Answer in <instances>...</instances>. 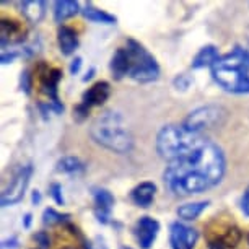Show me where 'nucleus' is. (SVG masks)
Masks as SVG:
<instances>
[{"instance_id":"1","label":"nucleus","mask_w":249,"mask_h":249,"mask_svg":"<svg viewBox=\"0 0 249 249\" xmlns=\"http://www.w3.org/2000/svg\"><path fill=\"white\" fill-rule=\"evenodd\" d=\"M157 152L168 166L164 182L178 196H191L217 186L227 171L223 150L184 125H164L157 135Z\"/></svg>"},{"instance_id":"2","label":"nucleus","mask_w":249,"mask_h":249,"mask_svg":"<svg viewBox=\"0 0 249 249\" xmlns=\"http://www.w3.org/2000/svg\"><path fill=\"white\" fill-rule=\"evenodd\" d=\"M90 135L98 145L119 155L129 153L134 147V137L124 117L116 111H106L93 121Z\"/></svg>"},{"instance_id":"3","label":"nucleus","mask_w":249,"mask_h":249,"mask_svg":"<svg viewBox=\"0 0 249 249\" xmlns=\"http://www.w3.org/2000/svg\"><path fill=\"white\" fill-rule=\"evenodd\" d=\"M212 77L230 93H249V49L234 48L212 65Z\"/></svg>"},{"instance_id":"4","label":"nucleus","mask_w":249,"mask_h":249,"mask_svg":"<svg viewBox=\"0 0 249 249\" xmlns=\"http://www.w3.org/2000/svg\"><path fill=\"white\" fill-rule=\"evenodd\" d=\"M125 51L129 54V77L137 80L140 83L153 82L160 77V65L157 59L143 48L139 41L127 39L125 43Z\"/></svg>"},{"instance_id":"5","label":"nucleus","mask_w":249,"mask_h":249,"mask_svg":"<svg viewBox=\"0 0 249 249\" xmlns=\"http://www.w3.org/2000/svg\"><path fill=\"white\" fill-rule=\"evenodd\" d=\"M225 117H227V111H225L223 107L215 106V105H207L189 112L184 122H182V125H184L187 130L202 134V130L213 129V127H218L220 124H223Z\"/></svg>"},{"instance_id":"6","label":"nucleus","mask_w":249,"mask_h":249,"mask_svg":"<svg viewBox=\"0 0 249 249\" xmlns=\"http://www.w3.org/2000/svg\"><path fill=\"white\" fill-rule=\"evenodd\" d=\"M31 175H33V166H31V164L21 166L20 170L13 175L12 181L8 182V186L2 192V207L15 205L23 199L26 187H28V184H30Z\"/></svg>"},{"instance_id":"7","label":"nucleus","mask_w":249,"mask_h":249,"mask_svg":"<svg viewBox=\"0 0 249 249\" xmlns=\"http://www.w3.org/2000/svg\"><path fill=\"white\" fill-rule=\"evenodd\" d=\"M62 80V70L59 69H51V67H43V72L39 75V83H41V90L46 93L49 98V107L54 112H62L64 106L59 101L57 95V87L59 82Z\"/></svg>"},{"instance_id":"8","label":"nucleus","mask_w":249,"mask_h":249,"mask_svg":"<svg viewBox=\"0 0 249 249\" xmlns=\"http://www.w3.org/2000/svg\"><path fill=\"white\" fill-rule=\"evenodd\" d=\"M199 233L196 228L184 223L175 222L170 225V244L171 249H194Z\"/></svg>"},{"instance_id":"9","label":"nucleus","mask_w":249,"mask_h":249,"mask_svg":"<svg viewBox=\"0 0 249 249\" xmlns=\"http://www.w3.org/2000/svg\"><path fill=\"white\" fill-rule=\"evenodd\" d=\"M160 233V222L153 217H140L134 227V234L137 238L139 246L142 249H150Z\"/></svg>"},{"instance_id":"10","label":"nucleus","mask_w":249,"mask_h":249,"mask_svg":"<svg viewBox=\"0 0 249 249\" xmlns=\"http://www.w3.org/2000/svg\"><path fill=\"white\" fill-rule=\"evenodd\" d=\"M95 199V217L100 223H109L111 222V212L114 207V196L107 189H95L93 192Z\"/></svg>"},{"instance_id":"11","label":"nucleus","mask_w":249,"mask_h":249,"mask_svg":"<svg viewBox=\"0 0 249 249\" xmlns=\"http://www.w3.org/2000/svg\"><path fill=\"white\" fill-rule=\"evenodd\" d=\"M111 95V87L107 82H96L95 85L90 87L88 90L83 93L82 96V103L87 107V109H91L95 106H101L105 105V101H107V98Z\"/></svg>"},{"instance_id":"12","label":"nucleus","mask_w":249,"mask_h":249,"mask_svg":"<svg viewBox=\"0 0 249 249\" xmlns=\"http://www.w3.org/2000/svg\"><path fill=\"white\" fill-rule=\"evenodd\" d=\"M241 231L234 225H218L217 231L212 236H209V241L220 243L223 248H234L241 241Z\"/></svg>"},{"instance_id":"13","label":"nucleus","mask_w":249,"mask_h":249,"mask_svg":"<svg viewBox=\"0 0 249 249\" xmlns=\"http://www.w3.org/2000/svg\"><path fill=\"white\" fill-rule=\"evenodd\" d=\"M155 194H157V184L152 181H143L132 189V192H130V199H132L135 205L147 209V207L152 205Z\"/></svg>"},{"instance_id":"14","label":"nucleus","mask_w":249,"mask_h":249,"mask_svg":"<svg viewBox=\"0 0 249 249\" xmlns=\"http://www.w3.org/2000/svg\"><path fill=\"white\" fill-rule=\"evenodd\" d=\"M0 35H2V46L5 48L7 44L13 43H21L25 39V30L18 21L15 20H7L3 18L0 23Z\"/></svg>"},{"instance_id":"15","label":"nucleus","mask_w":249,"mask_h":249,"mask_svg":"<svg viewBox=\"0 0 249 249\" xmlns=\"http://www.w3.org/2000/svg\"><path fill=\"white\" fill-rule=\"evenodd\" d=\"M57 43L59 49L64 55L73 54L78 48V35L73 28L70 26H60L57 31Z\"/></svg>"},{"instance_id":"16","label":"nucleus","mask_w":249,"mask_h":249,"mask_svg":"<svg viewBox=\"0 0 249 249\" xmlns=\"http://www.w3.org/2000/svg\"><path fill=\"white\" fill-rule=\"evenodd\" d=\"M20 12L30 23H39L46 15V2L43 0H23Z\"/></svg>"},{"instance_id":"17","label":"nucleus","mask_w":249,"mask_h":249,"mask_svg":"<svg viewBox=\"0 0 249 249\" xmlns=\"http://www.w3.org/2000/svg\"><path fill=\"white\" fill-rule=\"evenodd\" d=\"M218 59H220L218 49L213 44H207L194 55V59H192V69H204V67L212 69V65Z\"/></svg>"},{"instance_id":"18","label":"nucleus","mask_w":249,"mask_h":249,"mask_svg":"<svg viewBox=\"0 0 249 249\" xmlns=\"http://www.w3.org/2000/svg\"><path fill=\"white\" fill-rule=\"evenodd\" d=\"M129 69H130V64H129V54L125 48H119L114 53L111 59V73L112 77L116 80H121L124 78L125 75H129Z\"/></svg>"},{"instance_id":"19","label":"nucleus","mask_w":249,"mask_h":249,"mask_svg":"<svg viewBox=\"0 0 249 249\" xmlns=\"http://www.w3.org/2000/svg\"><path fill=\"white\" fill-rule=\"evenodd\" d=\"M78 12L80 5L78 2H73V0H57L54 3V20L57 23H62L67 18H72Z\"/></svg>"},{"instance_id":"20","label":"nucleus","mask_w":249,"mask_h":249,"mask_svg":"<svg viewBox=\"0 0 249 249\" xmlns=\"http://www.w3.org/2000/svg\"><path fill=\"white\" fill-rule=\"evenodd\" d=\"M83 17L87 18L88 21H93V23H103V25H116L117 18L111 13H107L101 8H96L95 5L91 3H87L85 8L82 10Z\"/></svg>"},{"instance_id":"21","label":"nucleus","mask_w":249,"mask_h":249,"mask_svg":"<svg viewBox=\"0 0 249 249\" xmlns=\"http://www.w3.org/2000/svg\"><path fill=\"white\" fill-rule=\"evenodd\" d=\"M210 202L209 200H197V202H189V204H184L178 209V217L182 220H196L199 215L204 212V210L209 207Z\"/></svg>"},{"instance_id":"22","label":"nucleus","mask_w":249,"mask_h":249,"mask_svg":"<svg viewBox=\"0 0 249 249\" xmlns=\"http://www.w3.org/2000/svg\"><path fill=\"white\" fill-rule=\"evenodd\" d=\"M55 170L59 173H67V175H77V173L85 171V163L78 157H64L55 164Z\"/></svg>"},{"instance_id":"23","label":"nucleus","mask_w":249,"mask_h":249,"mask_svg":"<svg viewBox=\"0 0 249 249\" xmlns=\"http://www.w3.org/2000/svg\"><path fill=\"white\" fill-rule=\"evenodd\" d=\"M70 218L69 213H60L54 209H46L43 213V223L49 225V227H54V225H62L67 223Z\"/></svg>"},{"instance_id":"24","label":"nucleus","mask_w":249,"mask_h":249,"mask_svg":"<svg viewBox=\"0 0 249 249\" xmlns=\"http://www.w3.org/2000/svg\"><path fill=\"white\" fill-rule=\"evenodd\" d=\"M33 241L36 243V248L37 249H49L51 248V239H49V234L46 231H37L33 234Z\"/></svg>"},{"instance_id":"25","label":"nucleus","mask_w":249,"mask_h":249,"mask_svg":"<svg viewBox=\"0 0 249 249\" xmlns=\"http://www.w3.org/2000/svg\"><path fill=\"white\" fill-rule=\"evenodd\" d=\"M49 192H51V197L54 199L55 204H59V205L65 204V199H64V194H62V186H60V184H57V182L51 184Z\"/></svg>"},{"instance_id":"26","label":"nucleus","mask_w":249,"mask_h":249,"mask_svg":"<svg viewBox=\"0 0 249 249\" xmlns=\"http://www.w3.org/2000/svg\"><path fill=\"white\" fill-rule=\"evenodd\" d=\"M21 90L26 93V95H30L31 91V75L28 70H25V72L21 73Z\"/></svg>"},{"instance_id":"27","label":"nucleus","mask_w":249,"mask_h":249,"mask_svg":"<svg viewBox=\"0 0 249 249\" xmlns=\"http://www.w3.org/2000/svg\"><path fill=\"white\" fill-rule=\"evenodd\" d=\"M85 249H107V248L105 244V239L98 236V238H95V241H93V243H87Z\"/></svg>"},{"instance_id":"28","label":"nucleus","mask_w":249,"mask_h":249,"mask_svg":"<svg viewBox=\"0 0 249 249\" xmlns=\"http://www.w3.org/2000/svg\"><path fill=\"white\" fill-rule=\"evenodd\" d=\"M82 69V57H75L72 62H70V73L72 75H77Z\"/></svg>"},{"instance_id":"29","label":"nucleus","mask_w":249,"mask_h":249,"mask_svg":"<svg viewBox=\"0 0 249 249\" xmlns=\"http://www.w3.org/2000/svg\"><path fill=\"white\" fill-rule=\"evenodd\" d=\"M241 209H243L244 215H248L249 217V187L246 189V192H244V196L241 199Z\"/></svg>"},{"instance_id":"30","label":"nucleus","mask_w":249,"mask_h":249,"mask_svg":"<svg viewBox=\"0 0 249 249\" xmlns=\"http://www.w3.org/2000/svg\"><path fill=\"white\" fill-rule=\"evenodd\" d=\"M17 57H18V53H15V51H12V53H3L2 54V64H12Z\"/></svg>"},{"instance_id":"31","label":"nucleus","mask_w":249,"mask_h":249,"mask_svg":"<svg viewBox=\"0 0 249 249\" xmlns=\"http://www.w3.org/2000/svg\"><path fill=\"white\" fill-rule=\"evenodd\" d=\"M41 200H43V196H41V192L39 191H33V194H31V202H33V205H39L41 204Z\"/></svg>"},{"instance_id":"32","label":"nucleus","mask_w":249,"mask_h":249,"mask_svg":"<svg viewBox=\"0 0 249 249\" xmlns=\"http://www.w3.org/2000/svg\"><path fill=\"white\" fill-rule=\"evenodd\" d=\"M2 246L3 248H17L18 246V239L13 236V238H10V239H3L2 241Z\"/></svg>"},{"instance_id":"33","label":"nucleus","mask_w":249,"mask_h":249,"mask_svg":"<svg viewBox=\"0 0 249 249\" xmlns=\"http://www.w3.org/2000/svg\"><path fill=\"white\" fill-rule=\"evenodd\" d=\"M30 225H31V213H26L25 218H23V227L30 228Z\"/></svg>"},{"instance_id":"34","label":"nucleus","mask_w":249,"mask_h":249,"mask_svg":"<svg viewBox=\"0 0 249 249\" xmlns=\"http://www.w3.org/2000/svg\"><path fill=\"white\" fill-rule=\"evenodd\" d=\"M209 249H227L223 248L220 243H215V241H209Z\"/></svg>"},{"instance_id":"35","label":"nucleus","mask_w":249,"mask_h":249,"mask_svg":"<svg viewBox=\"0 0 249 249\" xmlns=\"http://www.w3.org/2000/svg\"><path fill=\"white\" fill-rule=\"evenodd\" d=\"M93 75H95V69H90V72H87V77H83V82H88Z\"/></svg>"},{"instance_id":"36","label":"nucleus","mask_w":249,"mask_h":249,"mask_svg":"<svg viewBox=\"0 0 249 249\" xmlns=\"http://www.w3.org/2000/svg\"><path fill=\"white\" fill-rule=\"evenodd\" d=\"M122 249H130V248H122Z\"/></svg>"},{"instance_id":"37","label":"nucleus","mask_w":249,"mask_h":249,"mask_svg":"<svg viewBox=\"0 0 249 249\" xmlns=\"http://www.w3.org/2000/svg\"><path fill=\"white\" fill-rule=\"evenodd\" d=\"M248 243H249V234H248Z\"/></svg>"}]
</instances>
